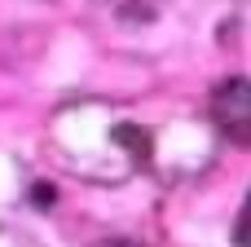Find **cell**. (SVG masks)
I'll return each instance as SVG.
<instances>
[{
  "label": "cell",
  "mask_w": 251,
  "mask_h": 247,
  "mask_svg": "<svg viewBox=\"0 0 251 247\" xmlns=\"http://www.w3.org/2000/svg\"><path fill=\"white\" fill-rule=\"evenodd\" d=\"M101 247H137V243H101Z\"/></svg>",
  "instance_id": "obj_3"
},
{
  "label": "cell",
  "mask_w": 251,
  "mask_h": 247,
  "mask_svg": "<svg viewBox=\"0 0 251 247\" xmlns=\"http://www.w3.org/2000/svg\"><path fill=\"white\" fill-rule=\"evenodd\" d=\"M212 119L216 128L234 141L251 150V80H221L212 93Z\"/></svg>",
  "instance_id": "obj_1"
},
{
  "label": "cell",
  "mask_w": 251,
  "mask_h": 247,
  "mask_svg": "<svg viewBox=\"0 0 251 247\" xmlns=\"http://www.w3.org/2000/svg\"><path fill=\"white\" fill-rule=\"evenodd\" d=\"M234 243H238V247H251V194H247V203H243V212H238V225H234Z\"/></svg>",
  "instance_id": "obj_2"
}]
</instances>
